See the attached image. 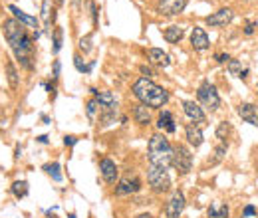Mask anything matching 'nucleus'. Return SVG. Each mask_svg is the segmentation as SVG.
Instances as JSON below:
<instances>
[{"instance_id":"obj_25","label":"nucleus","mask_w":258,"mask_h":218,"mask_svg":"<svg viewBox=\"0 0 258 218\" xmlns=\"http://www.w3.org/2000/svg\"><path fill=\"white\" fill-rule=\"evenodd\" d=\"M226 149H228V145L226 143H220L216 149H214V157L208 161V164H216V163H220L222 159H224V155H226Z\"/></svg>"},{"instance_id":"obj_8","label":"nucleus","mask_w":258,"mask_h":218,"mask_svg":"<svg viewBox=\"0 0 258 218\" xmlns=\"http://www.w3.org/2000/svg\"><path fill=\"white\" fill-rule=\"evenodd\" d=\"M232 18H234V12H232L230 8H220V10H216L214 14L206 16L205 22L208 24V26H212V28H222V26L230 24V22H232Z\"/></svg>"},{"instance_id":"obj_41","label":"nucleus","mask_w":258,"mask_h":218,"mask_svg":"<svg viewBox=\"0 0 258 218\" xmlns=\"http://www.w3.org/2000/svg\"><path fill=\"white\" fill-rule=\"evenodd\" d=\"M238 78H240V80H246V78H248V70H242V72L238 74Z\"/></svg>"},{"instance_id":"obj_44","label":"nucleus","mask_w":258,"mask_h":218,"mask_svg":"<svg viewBox=\"0 0 258 218\" xmlns=\"http://www.w3.org/2000/svg\"><path fill=\"white\" fill-rule=\"evenodd\" d=\"M56 4H58V6H62V4H64V0H56Z\"/></svg>"},{"instance_id":"obj_19","label":"nucleus","mask_w":258,"mask_h":218,"mask_svg":"<svg viewBox=\"0 0 258 218\" xmlns=\"http://www.w3.org/2000/svg\"><path fill=\"white\" fill-rule=\"evenodd\" d=\"M157 127H159V129H163V131H167V133H175V129H177V127H175V121H173L171 111H161Z\"/></svg>"},{"instance_id":"obj_14","label":"nucleus","mask_w":258,"mask_h":218,"mask_svg":"<svg viewBox=\"0 0 258 218\" xmlns=\"http://www.w3.org/2000/svg\"><path fill=\"white\" fill-rule=\"evenodd\" d=\"M183 111L195 123H203L205 121V111L199 108V104H195V102H183Z\"/></svg>"},{"instance_id":"obj_9","label":"nucleus","mask_w":258,"mask_h":218,"mask_svg":"<svg viewBox=\"0 0 258 218\" xmlns=\"http://www.w3.org/2000/svg\"><path fill=\"white\" fill-rule=\"evenodd\" d=\"M185 6H187V0H161L157 6V12L163 16H175V14H181Z\"/></svg>"},{"instance_id":"obj_29","label":"nucleus","mask_w":258,"mask_h":218,"mask_svg":"<svg viewBox=\"0 0 258 218\" xmlns=\"http://www.w3.org/2000/svg\"><path fill=\"white\" fill-rule=\"evenodd\" d=\"M52 8V0H44L42 2V22L46 24V26H50V10Z\"/></svg>"},{"instance_id":"obj_34","label":"nucleus","mask_w":258,"mask_h":218,"mask_svg":"<svg viewBox=\"0 0 258 218\" xmlns=\"http://www.w3.org/2000/svg\"><path fill=\"white\" fill-rule=\"evenodd\" d=\"M256 214V208L252 206V204H248V206H244V210H242V216L244 218H250Z\"/></svg>"},{"instance_id":"obj_33","label":"nucleus","mask_w":258,"mask_h":218,"mask_svg":"<svg viewBox=\"0 0 258 218\" xmlns=\"http://www.w3.org/2000/svg\"><path fill=\"white\" fill-rule=\"evenodd\" d=\"M80 50H82L84 54H88V52L92 50V38H90V36H86V38L80 40Z\"/></svg>"},{"instance_id":"obj_27","label":"nucleus","mask_w":258,"mask_h":218,"mask_svg":"<svg viewBox=\"0 0 258 218\" xmlns=\"http://www.w3.org/2000/svg\"><path fill=\"white\" fill-rule=\"evenodd\" d=\"M74 66H76V70H78V72H82V74H88V72H92V68L96 66V62H92L90 66H86V64L82 62V58H80V56H76V58H74Z\"/></svg>"},{"instance_id":"obj_42","label":"nucleus","mask_w":258,"mask_h":218,"mask_svg":"<svg viewBox=\"0 0 258 218\" xmlns=\"http://www.w3.org/2000/svg\"><path fill=\"white\" fill-rule=\"evenodd\" d=\"M38 141H40V143H48V137H46V135H40Z\"/></svg>"},{"instance_id":"obj_24","label":"nucleus","mask_w":258,"mask_h":218,"mask_svg":"<svg viewBox=\"0 0 258 218\" xmlns=\"http://www.w3.org/2000/svg\"><path fill=\"white\" fill-rule=\"evenodd\" d=\"M12 192H14V196H18V198L26 196V194H28V182H26V180H16V182H12Z\"/></svg>"},{"instance_id":"obj_26","label":"nucleus","mask_w":258,"mask_h":218,"mask_svg":"<svg viewBox=\"0 0 258 218\" xmlns=\"http://www.w3.org/2000/svg\"><path fill=\"white\" fill-rule=\"evenodd\" d=\"M44 170L50 174V176L54 178V180H56V182H60V180H62V172H60V164H58V163L44 164Z\"/></svg>"},{"instance_id":"obj_36","label":"nucleus","mask_w":258,"mask_h":218,"mask_svg":"<svg viewBox=\"0 0 258 218\" xmlns=\"http://www.w3.org/2000/svg\"><path fill=\"white\" fill-rule=\"evenodd\" d=\"M254 28H256V22H246V28H244V34H246V36H250V34H254Z\"/></svg>"},{"instance_id":"obj_20","label":"nucleus","mask_w":258,"mask_h":218,"mask_svg":"<svg viewBox=\"0 0 258 218\" xmlns=\"http://www.w3.org/2000/svg\"><path fill=\"white\" fill-rule=\"evenodd\" d=\"M133 119H135L139 125H149V123H151V113H149L147 106H143V104L135 106V109H133Z\"/></svg>"},{"instance_id":"obj_28","label":"nucleus","mask_w":258,"mask_h":218,"mask_svg":"<svg viewBox=\"0 0 258 218\" xmlns=\"http://www.w3.org/2000/svg\"><path fill=\"white\" fill-rule=\"evenodd\" d=\"M62 36H64V30L62 28H56L54 30V54H58L60 50H62Z\"/></svg>"},{"instance_id":"obj_1","label":"nucleus","mask_w":258,"mask_h":218,"mask_svg":"<svg viewBox=\"0 0 258 218\" xmlns=\"http://www.w3.org/2000/svg\"><path fill=\"white\" fill-rule=\"evenodd\" d=\"M2 32L16 56V60L22 64V68L32 70L34 68V42L28 36L24 24H20L16 18H8L2 22Z\"/></svg>"},{"instance_id":"obj_15","label":"nucleus","mask_w":258,"mask_h":218,"mask_svg":"<svg viewBox=\"0 0 258 218\" xmlns=\"http://www.w3.org/2000/svg\"><path fill=\"white\" fill-rule=\"evenodd\" d=\"M185 135H187V141L193 145V147H201L203 145V131L201 127H197L195 123H189L185 127Z\"/></svg>"},{"instance_id":"obj_32","label":"nucleus","mask_w":258,"mask_h":218,"mask_svg":"<svg viewBox=\"0 0 258 218\" xmlns=\"http://www.w3.org/2000/svg\"><path fill=\"white\" fill-rule=\"evenodd\" d=\"M228 70H230V74H234V76L238 78V74L242 72V64L236 62V60H230V62H228Z\"/></svg>"},{"instance_id":"obj_39","label":"nucleus","mask_w":258,"mask_h":218,"mask_svg":"<svg viewBox=\"0 0 258 218\" xmlns=\"http://www.w3.org/2000/svg\"><path fill=\"white\" fill-rule=\"evenodd\" d=\"M46 90L50 92V100H56V86H50V84H46Z\"/></svg>"},{"instance_id":"obj_37","label":"nucleus","mask_w":258,"mask_h":218,"mask_svg":"<svg viewBox=\"0 0 258 218\" xmlns=\"http://www.w3.org/2000/svg\"><path fill=\"white\" fill-rule=\"evenodd\" d=\"M76 141H78V139H76L74 135H66V137H64V145H66V147H72V145H76Z\"/></svg>"},{"instance_id":"obj_11","label":"nucleus","mask_w":258,"mask_h":218,"mask_svg":"<svg viewBox=\"0 0 258 218\" xmlns=\"http://www.w3.org/2000/svg\"><path fill=\"white\" fill-rule=\"evenodd\" d=\"M236 111H238V115L242 117V121H246V123L258 127V106H254V104H240Z\"/></svg>"},{"instance_id":"obj_23","label":"nucleus","mask_w":258,"mask_h":218,"mask_svg":"<svg viewBox=\"0 0 258 218\" xmlns=\"http://www.w3.org/2000/svg\"><path fill=\"white\" fill-rule=\"evenodd\" d=\"M6 78H8V86L12 90H16L18 88V72H16V68H14L12 62L6 64Z\"/></svg>"},{"instance_id":"obj_13","label":"nucleus","mask_w":258,"mask_h":218,"mask_svg":"<svg viewBox=\"0 0 258 218\" xmlns=\"http://www.w3.org/2000/svg\"><path fill=\"white\" fill-rule=\"evenodd\" d=\"M191 44L199 52H205L206 48H208V36H206V32L203 28H199V26L193 28V32H191Z\"/></svg>"},{"instance_id":"obj_17","label":"nucleus","mask_w":258,"mask_h":218,"mask_svg":"<svg viewBox=\"0 0 258 218\" xmlns=\"http://www.w3.org/2000/svg\"><path fill=\"white\" fill-rule=\"evenodd\" d=\"M147 58H149V62H151V64L161 66V68H167V66L171 64L169 56L165 54L163 50H159V48H149V50H147Z\"/></svg>"},{"instance_id":"obj_38","label":"nucleus","mask_w":258,"mask_h":218,"mask_svg":"<svg viewBox=\"0 0 258 218\" xmlns=\"http://www.w3.org/2000/svg\"><path fill=\"white\" fill-rule=\"evenodd\" d=\"M60 70H62V64H60V60H56L54 62V80L60 78Z\"/></svg>"},{"instance_id":"obj_12","label":"nucleus","mask_w":258,"mask_h":218,"mask_svg":"<svg viewBox=\"0 0 258 218\" xmlns=\"http://www.w3.org/2000/svg\"><path fill=\"white\" fill-rule=\"evenodd\" d=\"M100 172H102L103 180L105 182H115L117 180V164L113 163L111 159H102L100 161Z\"/></svg>"},{"instance_id":"obj_35","label":"nucleus","mask_w":258,"mask_h":218,"mask_svg":"<svg viewBox=\"0 0 258 218\" xmlns=\"http://www.w3.org/2000/svg\"><path fill=\"white\" fill-rule=\"evenodd\" d=\"M214 60H216L218 64H228V62H230V56L228 54H216L214 56Z\"/></svg>"},{"instance_id":"obj_3","label":"nucleus","mask_w":258,"mask_h":218,"mask_svg":"<svg viewBox=\"0 0 258 218\" xmlns=\"http://www.w3.org/2000/svg\"><path fill=\"white\" fill-rule=\"evenodd\" d=\"M149 151V163L153 166H161V168H169L173 164V147L169 145L167 137L161 133H155L149 139L147 145Z\"/></svg>"},{"instance_id":"obj_10","label":"nucleus","mask_w":258,"mask_h":218,"mask_svg":"<svg viewBox=\"0 0 258 218\" xmlns=\"http://www.w3.org/2000/svg\"><path fill=\"white\" fill-rule=\"evenodd\" d=\"M141 188V180L133 174H127L125 178H121L119 180V184H117V188H115V194H131V192H137Z\"/></svg>"},{"instance_id":"obj_4","label":"nucleus","mask_w":258,"mask_h":218,"mask_svg":"<svg viewBox=\"0 0 258 218\" xmlns=\"http://www.w3.org/2000/svg\"><path fill=\"white\" fill-rule=\"evenodd\" d=\"M147 182H149V186L153 188L155 192H167L171 188V178L167 174V168L153 166V164L147 170Z\"/></svg>"},{"instance_id":"obj_40","label":"nucleus","mask_w":258,"mask_h":218,"mask_svg":"<svg viewBox=\"0 0 258 218\" xmlns=\"http://www.w3.org/2000/svg\"><path fill=\"white\" fill-rule=\"evenodd\" d=\"M141 74H143V76H147V78H151V76H153L151 68H147V66H141Z\"/></svg>"},{"instance_id":"obj_31","label":"nucleus","mask_w":258,"mask_h":218,"mask_svg":"<svg viewBox=\"0 0 258 218\" xmlns=\"http://www.w3.org/2000/svg\"><path fill=\"white\" fill-rule=\"evenodd\" d=\"M96 109H98V100L94 98V100H90V102H88V106H86V113H88V117H90V119H94Z\"/></svg>"},{"instance_id":"obj_2","label":"nucleus","mask_w":258,"mask_h":218,"mask_svg":"<svg viewBox=\"0 0 258 218\" xmlns=\"http://www.w3.org/2000/svg\"><path fill=\"white\" fill-rule=\"evenodd\" d=\"M133 94H135V98H137L143 106H147V108H163V106L169 102V94H167L161 86L153 84L149 78L137 80V82L133 84Z\"/></svg>"},{"instance_id":"obj_16","label":"nucleus","mask_w":258,"mask_h":218,"mask_svg":"<svg viewBox=\"0 0 258 218\" xmlns=\"http://www.w3.org/2000/svg\"><path fill=\"white\" fill-rule=\"evenodd\" d=\"M8 10L14 14V18L20 22V24H24V26H28V28H38V22H36V18H32V16H28V14H24L18 6H14V4H10L8 6Z\"/></svg>"},{"instance_id":"obj_6","label":"nucleus","mask_w":258,"mask_h":218,"mask_svg":"<svg viewBox=\"0 0 258 218\" xmlns=\"http://www.w3.org/2000/svg\"><path fill=\"white\" fill-rule=\"evenodd\" d=\"M173 166L181 174H187L191 170V166H193V155H191V151L185 145H175L173 147Z\"/></svg>"},{"instance_id":"obj_43","label":"nucleus","mask_w":258,"mask_h":218,"mask_svg":"<svg viewBox=\"0 0 258 218\" xmlns=\"http://www.w3.org/2000/svg\"><path fill=\"white\" fill-rule=\"evenodd\" d=\"M137 218H153V216H151V214H139Z\"/></svg>"},{"instance_id":"obj_18","label":"nucleus","mask_w":258,"mask_h":218,"mask_svg":"<svg viewBox=\"0 0 258 218\" xmlns=\"http://www.w3.org/2000/svg\"><path fill=\"white\" fill-rule=\"evenodd\" d=\"M94 94H96V100H98V104L103 106L105 109H115L117 108V102H115V98H113V94L111 92H98V90H92Z\"/></svg>"},{"instance_id":"obj_21","label":"nucleus","mask_w":258,"mask_h":218,"mask_svg":"<svg viewBox=\"0 0 258 218\" xmlns=\"http://www.w3.org/2000/svg\"><path fill=\"white\" fill-rule=\"evenodd\" d=\"M206 218H228V206L224 202H212L206 210Z\"/></svg>"},{"instance_id":"obj_30","label":"nucleus","mask_w":258,"mask_h":218,"mask_svg":"<svg viewBox=\"0 0 258 218\" xmlns=\"http://www.w3.org/2000/svg\"><path fill=\"white\" fill-rule=\"evenodd\" d=\"M228 133H230V123H226V121H222V123H220V125L216 127V137L224 141Z\"/></svg>"},{"instance_id":"obj_5","label":"nucleus","mask_w":258,"mask_h":218,"mask_svg":"<svg viewBox=\"0 0 258 218\" xmlns=\"http://www.w3.org/2000/svg\"><path fill=\"white\" fill-rule=\"evenodd\" d=\"M197 98H199V102L203 104V108L210 109V111L218 109V106H220L218 92H216V88H214L210 82H203V84L199 86V90H197Z\"/></svg>"},{"instance_id":"obj_7","label":"nucleus","mask_w":258,"mask_h":218,"mask_svg":"<svg viewBox=\"0 0 258 218\" xmlns=\"http://www.w3.org/2000/svg\"><path fill=\"white\" fill-rule=\"evenodd\" d=\"M185 210V194L181 190H175L165 206V214L167 218H179Z\"/></svg>"},{"instance_id":"obj_22","label":"nucleus","mask_w":258,"mask_h":218,"mask_svg":"<svg viewBox=\"0 0 258 218\" xmlns=\"http://www.w3.org/2000/svg\"><path fill=\"white\" fill-rule=\"evenodd\" d=\"M183 36H185V30H183L181 26H169V28L163 32V38H165L167 42H171V44H177Z\"/></svg>"}]
</instances>
